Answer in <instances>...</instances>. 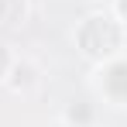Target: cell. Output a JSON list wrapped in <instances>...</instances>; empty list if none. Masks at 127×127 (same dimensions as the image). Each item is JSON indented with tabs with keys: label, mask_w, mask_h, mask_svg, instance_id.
<instances>
[{
	"label": "cell",
	"mask_w": 127,
	"mask_h": 127,
	"mask_svg": "<svg viewBox=\"0 0 127 127\" xmlns=\"http://www.w3.org/2000/svg\"><path fill=\"white\" fill-rule=\"evenodd\" d=\"M72 45H76V52L83 55L86 62L103 65V62L117 59V55L124 52V45H127V28L110 14V7H106V10H93V14H86L83 21L76 24V31H72Z\"/></svg>",
	"instance_id": "1"
},
{
	"label": "cell",
	"mask_w": 127,
	"mask_h": 127,
	"mask_svg": "<svg viewBox=\"0 0 127 127\" xmlns=\"http://www.w3.org/2000/svg\"><path fill=\"white\" fill-rule=\"evenodd\" d=\"M110 14L127 28V0H113V3H110Z\"/></svg>",
	"instance_id": "6"
},
{
	"label": "cell",
	"mask_w": 127,
	"mask_h": 127,
	"mask_svg": "<svg viewBox=\"0 0 127 127\" xmlns=\"http://www.w3.org/2000/svg\"><path fill=\"white\" fill-rule=\"evenodd\" d=\"M96 93L103 96L106 106H117V110H127V52H120L117 59L96 65Z\"/></svg>",
	"instance_id": "2"
},
{
	"label": "cell",
	"mask_w": 127,
	"mask_h": 127,
	"mask_svg": "<svg viewBox=\"0 0 127 127\" xmlns=\"http://www.w3.org/2000/svg\"><path fill=\"white\" fill-rule=\"evenodd\" d=\"M14 62H17V52H14V48H10L7 41H0V86L7 83V76H10Z\"/></svg>",
	"instance_id": "5"
},
{
	"label": "cell",
	"mask_w": 127,
	"mask_h": 127,
	"mask_svg": "<svg viewBox=\"0 0 127 127\" xmlns=\"http://www.w3.org/2000/svg\"><path fill=\"white\" fill-rule=\"evenodd\" d=\"M31 14L28 0H0V28H14V24H24Z\"/></svg>",
	"instance_id": "4"
},
{
	"label": "cell",
	"mask_w": 127,
	"mask_h": 127,
	"mask_svg": "<svg viewBox=\"0 0 127 127\" xmlns=\"http://www.w3.org/2000/svg\"><path fill=\"white\" fill-rule=\"evenodd\" d=\"M38 83H41V69H38V62L17 55V62H14V69H10V76H7V83H3V86H7L10 93L28 96L31 89H38Z\"/></svg>",
	"instance_id": "3"
}]
</instances>
